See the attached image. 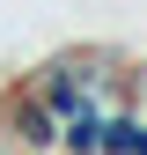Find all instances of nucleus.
I'll list each match as a JSON object with an SVG mask.
<instances>
[{
  "label": "nucleus",
  "instance_id": "nucleus-1",
  "mask_svg": "<svg viewBox=\"0 0 147 155\" xmlns=\"http://www.w3.org/2000/svg\"><path fill=\"white\" fill-rule=\"evenodd\" d=\"M0 133H15L30 155H44V148H59V118H52L44 104H37L30 89H15L8 104H0Z\"/></svg>",
  "mask_w": 147,
  "mask_h": 155
},
{
  "label": "nucleus",
  "instance_id": "nucleus-2",
  "mask_svg": "<svg viewBox=\"0 0 147 155\" xmlns=\"http://www.w3.org/2000/svg\"><path fill=\"white\" fill-rule=\"evenodd\" d=\"M96 155H147V111H140V104H110Z\"/></svg>",
  "mask_w": 147,
  "mask_h": 155
},
{
  "label": "nucleus",
  "instance_id": "nucleus-3",
  "mask_svg": "<svg viewBox=\"0 0 147 155\" xmlns=\"http://www.w3.org/2000/svg\"><path fill=\"white\" fill-rule=\"evenodd\" d=\"M0 155H30V148H22V140H15V133H0Z\"/></svg>",
  "mask_w": 147,
  "mask_h": 155
}]
</instances>
